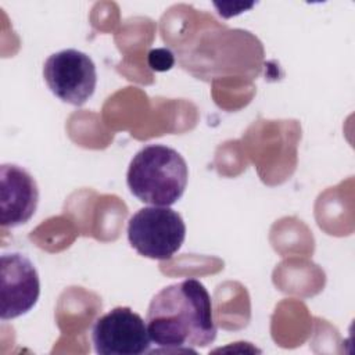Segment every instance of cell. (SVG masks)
<instances>
[{
	"instance_id": "cell-1",
	"label": "cell",
	"mask_w": 355,
	"mask_h": 355,
	"mask_svg": "<svg viewBox=\"0 0 355 355\" xmlns=\"http://www.w3.org/2000/svg\"><path fill=\"white\" fill-rule=\"evenodd\" d=\"M146 324L155 351H194L216 338L212 300L205 286L186 279L159 290L151 300Z\"/></svg>"
},
{
	"instance_id": "cell-2",
	"label": "cell",
	"mask_w": 355,
	"mask_h": 355,
	"mask_svg": "<svg viewBox=\"0 0 355 355\" xmlns=\"http://www.w3.org/2000/svg\"><path fill=\"white\" fill-rule=\"evenodd\" d=\"M189 182L186 159L165 144H148L132 158L126 183L130 193L141 202L171 207L184 194Z\"/></svg>"
},
{
	"instance_id": "cell-3",
	"label": "cell",
	"mask_w": 355,
	"mask_h": 355,
	"mask_svg": "<svg viewBox=\"0 0 355 355\" xmlns=\"http://www.w3.org/2000/svg\"><path fill=\"white\" fill-rule=\"evenodd\" d=\"M184 239V220L171 207L140 208L128 222L129 244L150 259H171L180 250Z\"/></svg>"
},
{
	"instance_id": "cell-4",
	"label": "cell",
	"mask_w": 355,
	"mask_h": 355,
	"mask_svg": "<svg viewBox=\"0 0 355 355\" xmlns=\"http://www.w3.org/2000/svg\"><path fill=\"white\" fill-rule=\"evenodd\" d=\"M43 78L50 92L61 101L82 107L97 85V71L93 60L76 49H64L47 57Z\"/></svg>"
},
{
	"instance_id": "cell-5",
	"label": "cell",
	"mask_w": 355,
	"mask_h": 355,
	"mask_svg": "<svg viewBox=\"0 0 355 355\" xmlns=\"http://www.w3.org/2000/svg\"><path fill=\"white\" fill-rule=\"evenodd\" d=\"M92 341L101 355H141L151 347L146 322L129 306H116L97 318Z\"/></svg>"
},
{
	"instance_id": "cell-6",
	"label": "cell",
	"mask_w": 355,
	"mask_h": 355,
	"mask_svg": "<svg viewBox=\"0 0 355 355\" xmlns=\"http://www.w3.org/2000/svg\"><path fill=\"white\" fill-rule=\"evenodd\" d=\"M40 295L39 273L21 252H3L0 258V318L11 320L26 315Z\"/></svg>"
},
{
	"instance_id": "cell-7",
	"label": "cell",
	"mask_w": 355,
	"mask_h": 355,
	"mask_svg": "<svg viewBox=\"0 0 355 355\" xmlns=\"http://www.w3.org/2000/svg\"><path fill=\"white\" fill-rule=\"evenodd\" d=\"M39 204V187L35 178L17 164L0 166V223L18 227L31 220Z\"/></svg>"
},
{
	"instance_id": "cell-8",
	"label": "cell",
	"mask_w": 355,
	"mask_h": 355,
	"mask_svg": "<svg viewBox=\"0 0 355 355\" xmlns=\"http://www.w3.org/2000/svg\"><path fill=\"white\" fill-rule=\"evenodd\" d=\"M155 61H151L150 65L153 69H157V71H165V69H169L171 65L173 64V58H172V54L168 51V50H154L150 53V60H154Z\"/></svg>"
}]
</instances>
